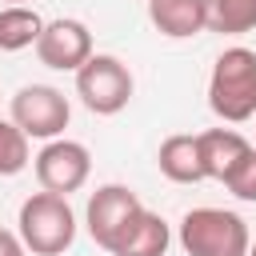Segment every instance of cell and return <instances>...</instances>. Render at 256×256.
<instances>
[{
  "mask_svg": "<svg viewBox=\"0 0 256 256\" xmlns=\"http://www.w3.org/2000/svg\"><path fill=\"white\" fill-rule=\"evenodd\" d=\"M156 164L160 172L172 180V184H200L204 180V164H200V144L196 136H168L156 152Z\"/></svg>",
  "mask_w": 256,
  "mask_h": 256,
  "instance_id": "7c38bea8",
  "label": "cell"
},
{
  "mask_svg": "<svg viewBox=\"0 0 256 256\" xmlns=\"http://www.w3.org/2000/svg\"><path fill=\"white\" fill-rule=\"evenodd\" d=\"M148 20L168 40H188L208 28L204 0H148Z\"/></svg>",
  "mask_w": 256,
  "mask_h": 256,
  "instance_id": "8fae6325",
  "label": "cell"
},
{
  "mask_svg": "<svg viewBox=\"0 0 256 256\" xmlns=\"http://www.w3.org/2000/svg\"><path fill=\"white\" fill-rule=\"evenodd\" d=\"M28 160H32V152H28V136H24V128H16L12 116L0 120V176H16V172H24Z\"/></svg>",
  "mask_w": 256,
  "mask_h": 256,
  "instance_id": "9a60e30c",
  "label": "cell"
},
{
  "mask_svg": "<svg viewBox=\"0 0 256 256\" xmlns=\"http://www.w3.org/2000/svg\"><path fill=\"white\" fill-rule=\"evenodd\" d=\"M196 144H200V164H204V180H228V172L248 156V140L240 136V132H232V128H208V132H200L196 136Z\"/></svg>",
  "mask_w": 256,
  "mask_h": 256,
  "instance_id": "30bf717a",
  "label": "cell"
},
{
  "mask_svg": "<svg viewBox=\"0 0 256 256\" xmlns=\"http://www.w3.org/2000/svg\"><path fill=\"white\" fill-rule=\"evenodd\" d=\"M208 28L220 36H240L256 28V0H204Z\"/></svg>",
  "mask_w": 256,
  "mask_h": 256,
  "instance_id": "5bb4252c",
  "label": "cell"
},
{
  "mask_svg": "<svg viewBox=\"0 0 256 256\" xmlns=\"http://www.w3.org/2000/svg\"><path fill=\"white\" fill-rule=\"evenodd\" d=\"M208 108L228 120L244 124L256 116V52L252 48H224L208 76Z\"/></svg>",
  "mask_w": 256,
  "mask_h": 256,
  "instance_id": "6da1fadb",
  "label": "cell"
},
{
  "mask_svg": "<svg viewBox=\"0 0 256 256\" xmlns=\"http://www.w3.org/2000/svg\"><path fill=\"white\" fill-rule=\"evenodd\" d=\"M132 72L124 60L116 56H104V52H92L80 68H76V96L84 100L88 112L96 116H116L128 108L132 100Z\"/></svg>",
  "mask_w": 256,
  "mask_h": 256,
  "instance_id": "277c9868",
  "label": "cell"
},
{
  "mask_svg": "<svg viewBox=\"0 0 256 256\" xmlns=\"http://www.w3.org/2000/svg\"><path fill=\"white\" fill-rule=\"evenodd\" d=\"M28 248H24V240H20V232H8V228H0V256H24Z\"/></svg>",
  "mask_w": 256,
  "mask_h": 256,
  "instance_id": "e0dca14e",
  "label": "cell"
},
{
  "mask_svg": "<svg viewBox=\"0 0 256 256\" xmlns=\"http://www.w3.org/2000/svg\"><path fill=\"white\" fill-rule=\"evenodd\" d=\"M244 256H256V244H248V252H244Z\"/></svg>",
  "mask_w": 256,
  "mask_h": 256,
  "instance_id": "ac0fdd59",
  "label": "cell"
},
{
  "mask_svg": "<svg viewBox=\"0 0 256 256\" xmlns=\"http://www.w3.org/2000/svg\"><path fill=\"white\" fill-rule=\"evenodd\" d=\"M168 244H172V232H168L164 216L140 208V212L128 220V228L116 236V244H112L108 252H112V256H164Z\"/></svg>",
  "mask_w": 256,
  "mask_h": 256,
  "instance_id": "9c48e42d",
  "label": "cell"
},
{
  "mask_svg": "<svg viewBox=\"0 0 256 256\" xmlns=\"http://www.w3.org/2000/svg\"><path fill=\"white\" fill-rule=\"evenodd\" d=\"M180 244L188 256H244L252 236L228 208H192L180 220Z\"/></svg>",
  "mask_w": 256,
  "mask_h": 256,
  "instance_id": "3957f363",
  "label": "cell"
},
{
  "mask_svg": "<svg viewBox=\"0 0 256 256\" xmlns=\"http://www.w3.org/2000/svg\"><path fill=\"white\" fill-rule=\"evenodd\" d=\"M16 224L32 256H60L76 240V212L68 208V196H56V192H32L20 204Z\"/></svg>",
  "mask_w": 256,
  "mask_h": 256,
  "instance_id": "7a4b0ae2",
  "label": "cell"
},
{
  "mask_svg": "<svg viewBox=\"0 0 256 256\" xmlns=\"http://www.w3.org/2000/svg\"><path fill=\"white\" fill-rule=\"evenodd\" d=\"M36 56L44 68H56V72H76L88 56H92V32L88 24L80 20H48L36 36Z\"/></svg>",
  "mask_w": 256,
  "mask_h": 256,
  "instance_id": "52a82bcc",
  "label": "cell"
},
{
  "mask_svg": "<svg viewBox=\"0 0 256 256\" xmlns=\"http://www.w3.org/2000/svg\"><path fill=\"white\" fill-rule=\"evenodd\" d=\"M224 188H228L236 200H256V144H252V148H248V156L228 172Z\"/></svg>",
  "mask_w": 256,
  "mask_h": 256,
  "instance_id": "2e32d148",
  "label": "cell"
},
{
  "mask_svg": "<svg viewBox=\"0 0 256 256\" xmlns=\"http://www.w3.org/2000/svg\"><path fill=\"white\" fill-rule=\"evenodd\" d=\"M40 28H44V20L32 8H24V4L0 8V52H20V48L36 44Z\"/></svg>",
  "mask_w": 256,
  "mask_h": 256,
  "instance_id": "4fadbf2b",
  "label": "cell"
},
{
  "mask_svg": "<svg viewBox=\"0 0 256 256\" xmlns=\"http://www.w3.org/2000/svg\"><path fill=\"white\" fill-rule=\"evenodd\" d=\"M144 204H140V196L128 184H104V188H96L92 200H88V236L108 252L116 244V236L128 228V220Z\"/></svg>",
  "mask_w": 256,
  "mask_h": 256,
  "instance_id": "ba28073f",
  "label": "cell"
},
{
  "mask_svg": "<svg viewBox=\"0 0 256 256\" xmlns=\"http://www.w3.org/2000/svg\"><path fill=\"white\" fill-rule=\"evenodd\" d=\"M88 172H92V156L80 140H48L36 152V180L44 192H56V196L80 192Z\"/></svg>",
  "mask_w": 256,
  "mask_h": 256,
  "instance_id": "8992f818",
  "label": "cell"
},
{
  "mask_svg": "<svg viewBox=\"0 0 256 256\" xmlns=\"http://www.w3.org/2000/svg\"><path fill=\"white\" fill-rule=\"evenodd\" d=\"M8 4H24V0H8Z\"/></svg>",
  "mask_w": 256,
  "mask_h": 256,
  "instance_id": "d6986e66",
  "label": "cell"
},
{
  "mask_svg": "<svg viewBox=\"0 0 256 256\" xmlns=\"http://www.w3.org/2000/svg\"><path fill=\"white\" fill-rule=\"evenodd\" d=\"M68 96L52 84H24L16 96H12V120L16 128H24V136L32 140H56L64 128H68Z\"/></svg>",
  "mask_w": 256,
  "mask_h": 256,
  "instance_id": "5b68a950",
  "label": "cell"
}]
</instances>
